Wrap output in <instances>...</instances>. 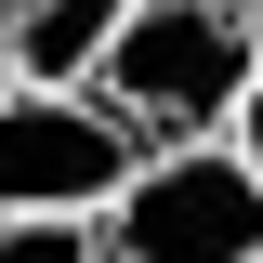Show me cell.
Returning a JSON list of instances; mask_svg holds the SVG:
<instances>
[{
    "label": "cell",
    "instance_id": "277c9868",
    "mask_svg": "<svg viewBox=\"0 0 263 263\" xmlns=\"http://www.w3.org/2000/svg\"><path fill=\"white\" fill-rule=\"evenodd\" d=\"M105 27H119V0H13V27H0V66H13V79H79Z\"/></svg>",
    "mask_w": 263,
    "mask_h": 263
},
{
    "label": "cell",
    "instance_id": "9c48e42d",
    "mask_svg": "<svg viewBox=\"0 0 263 263\" xmlns=\"http://www.w3.org/2000/svg\"><path fill=\"white\" fill-rule=\"evenodd\" d=\"M250 263H263V250H250Z\"/></svg>",
    "mask_w": 263,
    "mask_h": 263
},
{
    "label": "cell",
    "instance_id": "7a4b0ae2",
    "mask_svg": "<svg viewBox=\"0 0 263 263\" xmlns=\"http://www.w3.org/2000/svg\"><path fill=\"white\" fill-rule=\"evenodd\" d=\"M105 263H250L263 250V171L237 132H197V145H145L132 184L92 211Z\"/></svg>",
    "mask_w": 263,
    "mask_h": 263
},
{
    "label": "cell",
    "instance_id": "8992f818",
    "mask_svg": "<svg viewBox=\"0 0 263 263\" xmlns=\"http://www.w3.org/2000/svg\"><path fill=\"white\" fill-rule=\"evenodd\" d=\"M237 145H250V171H263V79H250V105H237Z\"/></svg>",
    "mask_w": 263,
    "mask_h": 263
},
{
    "label": "cell",
    "instance_id": "6da1fadb",
    "mask_svg": "<svg viewBox=\"0 0 263 263\" xmlns=\"http://www.w3.org/2000/svg\"><path fill=\"white\" fill-rule=\"evenodd\" d=\"M263 79L250 0H119V27L92 40L79 92H105L132 119V145H197V132H237Z\"/></svg>",
    "mask_w": 263,
    "mask_h": 263
},
{
    "label": "cell",
    "instance_id": "5b68a950",
    "mask_svg": "<svg viewBox=\"0 0 263 263\" xmlns=\"http://www.w3.org/2000/svg\"><path fill=\"white\" fill-rule=\"evenodd\" d=\"M0 263H105L92 211H0Z\"/></svg>",
    "mask_w": 263,
    "mask_h": 263
},
{
    "label": "cell",
    "instance_id": "52a82bcc",
    "mask_svg": "<svg viewBox=\"0 0 263 263\" xmlns=\"http://www.w3.org/2000/svg\"><path fill=\"white\" fill-rule=\"evenodd\" d=\"M250 40H263V0H250Z\"/></svg>",
    "mask_w": 263,
    "mask_h": 263
},
{
    "label": "cell",
    "instance_id": "3957f363",
    "mask_svg": "<svg viewBox=\"0 0 263 263\" xmlns=\"http://www.w3.org/2000/svg\"><path fill=\"white\" fill-rule=\"evenodd\" d=\"M132 119L79 79H0V211H105L132 184Z\"/></svg>",
    "mask_w": 263,
    "mask_h": 263
},
{
    "label": "cell",
    "instance_id": "ba28073f",
    "mask_svg": "<svg viewBox=\"0 0 263 263\" xmlns=\"http://www.w3.org/2000/svg\"><path fill=\"white\" fill-rule=\"evenodd\" d=\"M0 79H13V66H0Z\"/></svg>",
    "mask_w": 263,
    "mask_h": 263
}]
</instances>
